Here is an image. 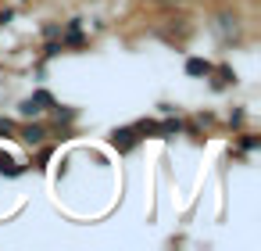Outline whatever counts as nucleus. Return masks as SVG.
Masks as SVG:
<instances>
[{
  "mask_svg": "<svg viewBox=\"0 0 261 251\" xmlns=\"http://www.w3.org/2000/svg\"><path fill=\"white\" fill-rule=\"evenodd\" d=\"M8 133H11V126H8V122H0V136H8Z\"/></svg>",
  "mask_w": 261,
  "mask_h": 251,
  "instance_id": "nucleus-6",
  "label": "nucleus"
},
{
  "mask_svg": "<svg viewBox=\"0 0 261 251\" xmlns=\"http://www.w3.org/2000/svg\"><path fill=\"white\" fill-rule=\"evenodd\" d=\"M50 104H54V97H50L47 90H40L36 97H29V101H22V104H18V111H22L25 119H33V115H43V111H47Z\"/></svg>",
  "mask_w": 261,
  "mask_h": 251,
  "instance_id": "nucleus-1",
  "label": "nucleus"
},
{
  "mask_svg": "<svg viewBox=\"0 0 261 251\" xmlns=\"http://www.w3.org/2000/svg\"><path fill=\"white\" fill-rule=\"evenodd\" d=\"M22 140H25L29 147H33V144H43V140H47V129H43V126H25Z\"/></svg>",
  "mask_w": 261,
  "mask_h": 251,
  "instance_id": "nucleus-3",
  "label": "nucleus"
},
{
  "mask_svg": "<svg viewBox=\"0 0 261 251\" xmlns=\"http://www.w3.org/2000/svg\"><path fill=\"white\" fill-rule=\"evenodd\" d=\"M186 72H190V76H211V65L200 61V58H190V61H186Z\"/></svg>",
  "mask_w": 261,
  "mask_h": 251,
  "instance_id": "nucleus-4",
  "label": "nucleus"
},
{
  "mask_svg": "<svg viewBox=\"0 0 261 251\" xmlns=\"http://www.w3.org/2000/svg\"><path fill=\"white\" fill-rule=\"evenodd\" d=\"M136 140H140V129H136V126H125V129H115V133H111V147H115V151H133Z\"/></svg>",
  "mask_w": 261,
  "mask_h": 251,
  "instance_id": "nucleus-2",
  "label": "nucleus"
},
{
  "mask_svg": "<svg viewBox=\"0 0 261 251\" xmlns=\"http://www.w3.org/2000/svg\"><path fill=\"white\" fill-rule=\"evenodd\" d=\"M257 147V136H243V151H254Z\"/></svg>",
  "mask_w": 261,
  "mask_h": 251,
  "instance_id": "nucleus-5",
  "label": "nucleus"
}]
</instances>
